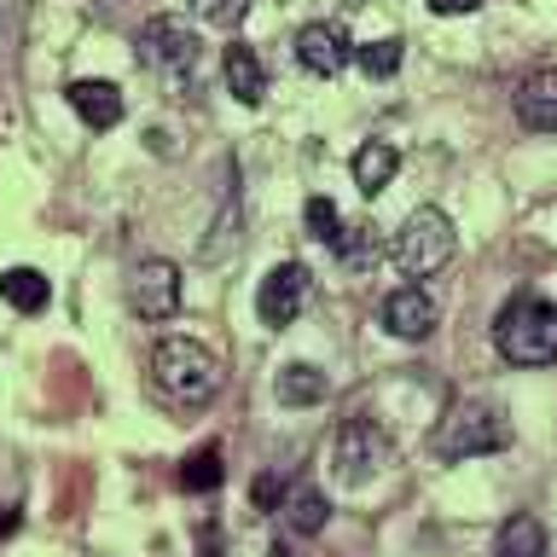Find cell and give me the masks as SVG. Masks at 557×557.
Returning <instances> with one entry per match:
<instances>
[{"instance_id":"44dd1931","label":"cell","mask_w":557,"mask_h":557,"mask_svg":"<svg viewBox=\"0 0 557 557\" xmlns=\"http://www.w3.org/2000/svg\"><path fill=\"white\" fill-rule=\"evenodd\" d=\"M181 482L191 487V494H209V487H221V453H215V447L191 453L186 470H181Z\"/></svg>"},{"instance_id":"7c38bea8","label":"cell","mask_w":557,"mask_h":557,"mask_svg":"<svg viewBox=\"0 0 557 557\" xmlns=\"http://www.w3.org/2000/svg\"><path fill=\"white\" fill-rule=\"evenodd\" d=\"M221 70H226V94H233L238 104H261V94H268V70H261L256 47L233 41V47H226V59H221Z\"/></svg>"},{"instance_id":"e0dca14e","label":"cell","mask_w":557,"mask_h":557,"mask_svg":"<svg viewBox=\"0 0 557 557\" xmlns=\"http://www.w3.org/2000/svg\"><path fill=\"white\" fill-rule=\"evenodd\" d=\"M0 296H7L17 313H41L52 302V285L35 268H12V273H0Z\"/></svg>"},{"instance_id":"cb8c5ba5","label":"cell","mask_w":557,"mask_h":557,"mask_svg":"<svg viewBox=\"0 0 557 557\" xmlns=\"http://www.w3.org/2000/svg\"><path fill=\"white\" fill-rule=\"evenodd\" d=\"M482 0H430V12L435 17H465V12H476Z\"/></svg>"},{"instance_id":"4fadbf2b","label":"cell","mask_w":557,"mask_h":557,"mask_svg":"<svg viewBox=\"0 0 557 557\" xmlns=\"http://www.w3.org/2000/svg\"><path fill=\"white\" fill-rule=\"evenodd\" d=\"M70 111H76L87 128H116L122 122V94L111 82H70Z\"/></svg>"},{"instance_id":"9a60e30c","label":"cell","mask_w":557,"mask_h":557,"mask_svg":"<svg viewBox=\"0 0 557 557\" xmlns=\"http://www.w3.org/2000/svg\"><path fill=\"white\" fill-rule=\"evenodd\" d=\"M325 517H331V505H325V494L313 482H302V487H290V499H285V529L290 534H320L325 529Z\"/></svg>"},{"instance_id":"5b68a950","label":"cell","mask_w":557,"mask_h":557,"mask_svg":"<svg viewBox=\"0 0 557 557\" xmlns=\"http://www.w3.org/2000/svg\"><path fill=\"white\" fill-rule=\"evenodd\" d=\"M139 64L157 70V76H191V64H198V29L186 24V17H146L139 24Z\"/></svg>"},{"instance_id":"ba28073f","label":"cell","mask_w":557,"mask_h":557,"mask_svg":"<svg viewBox=\"0 0 557 557\" xmlns=\"http://www.w3.org/2000/svg\"><path fill=\"white\" fill-rule=\"evenodd\" d=\"M128 296H134L139 320H174V313H181V268L163 256L139 261L134 278H128Z\"/></svg>"},{"instance_id":"8fae6325","label":"cell","mask_w":557,"mask_h":557,"mask_svg":"<svg viewBox=\"0 0 557 557\" xmlns=\"http://www.w3.org/2000/svg\"><path fill=\"white\" fill-rule=\"evenodd\" d=\"M517 122L529 134H557V70H534L517 87Z\"/></svg>"},{"instance_id":"5bb4252c","label":"cell","mask_w":557,"mask_h":557,"mask_svg":"<svg viewBox=\"0 0 557 557\" xmlns=\"http://www.w3.org/2000/svg\"><path fill=\"white\" fill-rule=\"evenodd\" d=\"M395 169H400V151L389 146V139H366V146L355 151V186L366 191V198H377V191L395 181Z\"/></svg>"},{"instance_id":"603a6c76","label":"cell","mask_w":557,"mask_h":557,"mask_svg":"<svg viewBox=\"0 0 557 557\" xmlns=\"http://www.w3.org/2000/svg\"><path fill=\"white\" fill-rule=\"evenodd\" d=\"M355 59H360L366 76L383 82V76H395V70H400V41H372V47H360Z\"/></svg>"},{"instance_id":"7402d4cb","label":"cell","mask_w":557,"mask_h":557,"mask_svg":"<svg viewBox=\"0 0 557 557\" xmlns=\"http://www.w3.org/2000/svg\"><path fill=\"white\" fill-rule=\"evenodd\" d=\"M191 12H198L203 24H215V29H238L244 12H250V0H191Z\"/></svg>"},{"instance_id":"7a4b0ae2","label":"cell","mask_w":557,"mask_h":557,"mask_svg":"<svg viewBox=\"0 0 557 557\" xmlns=\"http://www.w3.org/2000/svg\"><path fill=\"white\" fill-rule=\"evenodd\" d=\"M494 348L511 366H552L557 360V302L517 296L494 313Z\"/></svg>"},{"instance_id":"ac0fdd59","label":"cell","mask_w":557,"mask_h":557,"mask_svg":"<svg viewBox=\"0 0 557 557\" xmlns=\"http://www.w3.org/2000/svg\"><path fill=\"white\" fill-rule=\"evenodd\" d=\"M278 400L285 407H313V400H325V372H313V366H285L278 372Z\"/></svg>"},{"instance_id":"6da1fadb","label":"cell","mask_w":557,"mask_h":557,"mask_svg":"<svg viewBox=\"0 0 557 557\" xmlns=\"http://www.w3.org/2000/svg\"><path fill=\"white\" fill-rule=\"evenodd\" d=\"M151 389L181 412H198L221 389V366L198 337H163L151 348Z\"/></svg>"},{"instance_id":"d6986e66","label":"cell","mask_w":557,"mask_h":557,"mask_svg":"<svg viewBox=\"0 0 557 557\" xmlns=\"http://www.w3.org/2000/svg\"><path fill=\"white\" fill-rule=\"evenodd\" d=\"M337 256L348 261V268H372V261L383 256V238H377V226H372V221H355V226H343V238H337Z\"/></svg>"},{"instance_id":"30bf717a","label":"cell","mask_w":557,"mask_h":557,"mask_svg":"<svg viewBox=\"0 0 557 557\" xmlns=\"http://www.w3.org/2000/svg\"><path fill=\"white\" fill-rule=\"evenodd\" d=\"M435 320H442V308H435V296L424 285H400L383 296V331L400 343H424L435 331Z\"/></svg>"},{"instance_id":"277c9868","label":"cell","mask_w":557,"mask_h":557,"mask_svg":"<svg viewBox=\"0 0 557 557\" xmlns=\"http://www.w3.org/2000/svg\"><path fill=\"white\" fill-rule=\"evenodd\" d=\"M511 442V424H505V412L494 400H459V407L442 412V424H435V453L442 459H482V453H499Z\"/></svg>"},{"instance_id":"2e32d148","label":"cell","mask_w":557,"mask_h":557,"mask_svg":"<svg viewBox=\"0 0 557 557\" xmlns=\"http://www.w3.org/2000/svg\"><path fill=\"white\" fill-rule=\"evenodd\" d=\"M499 557H552V540H546V522L540 517H511L499 529Z\"/></svg>"},{"instance_id":"9c48e42d","label":"cell","mask_w":557,"mask_h":557,"mask_svg":"<svg viewBox=\"0 0 557 557\" xmlns=\"http://www.w3.org/2000/svg\"><path fill=\"white\" fill-rule=\"evenodd\" d=\"M355 41H348L343 24H331V17H320V24H302V35H296V64L308 70V76H337V70H348V59H355Z\"/></svg>"},{"instance_id":"3957f363","label":"cell","mask_w":557,"mask_h":557,"mask_svg":"<svg viewBox=\"0 0 557 557\" xmlns=\"http://www.w3.org/2000/svg\"><path fill=\"white\" fill-rule=\"evenodd\" d=\"M453 244H459V233H453L447 209L418 203L412 215L400 221V233L389 238V256H395V268L407 278H430V273H442L453 261Z\"/></svg>"},{"instance_id":"8992f818","label":"cell","mask_w":557,"mask_h":557,"mask_svg":"<svg viewBox=\"0 0 557 557\" xmlns=\"http://www.w3.org/2000/svg\"><path fill=\"white\" fill-rule=\"evenodd\" d=\"M331 459H337V476H343V482H366L383 459H389V435H383L377 418L355 412V418H343L337 453H331Z\"/></svg>"},{"instance_id":"ffe728a7","label":"cell","mask_w":557,"mask_h":557,"mask_svg":"<svg viewBox=\"0 0 557 557\" xmlns=\"http://www.w3.org/2000/svg\"><path fill=\"white\" fill-rule=\"evenodd\" d=\"M302 221H308V238H320V244H331V250H337V238H343V215H337V203H331V198H308Z\"/></svg>"},{"instance_id":"52a82bcc","label":"cell","mask_w":557,"mask_h":557,"mask_svg":"<svg viewBox=\"0 0 557 557\" xmlns=\"http://www.w3.org/2000/svg\"><path fill=\"white\" fill-rule=\"evenodd\" d=\"M302 308H308V268L302 261H278V268H268V278H261V290H256L261 325L285 331Z\"/></svg>"}]
</instances>
